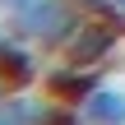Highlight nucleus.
Here are the masks:
<instances>
[{
  "instance_id": "1",
  "label": "nucleus",
  "mask_w": 125,
  "mask_h": 125,
  "mask_svg": "<svg viewBox=\"0 0 125 125\" xmlns=\"http://www.w3.org/2000/svg\"><path fill=\"white\" fill-rule=\"evenodd\" d=\"M79 23H83V9L74 0H28L23 9H14V28L42 51H65Z\"/></svg>"
},
{
  "instance_id": "2",
  "label": "nucleus",
  "mask_w": 125,
  "mask_h": 125,
  "mask_svg": "<svg viewBox=\"0 0 125 125\" xmlns=\"http://www.w3.org/2000/svg\"><path fill=\"white\" fill-rule=\"evenodd\" d=\"M42 46H32L19 28H0V79L19 93V88H32L46 70H42Z\"/></svg>"
},
{
  "instance_id": "3",
  "label": "nucleus",
  "mask_w": 125,
  "mask_h": 125,
  "mask_svg": "<svg viewBox=\"0 0 125 125\" xmlns=\"http://www.w3.org/2000/svg\"><path fill=\"white\" fill-rule=\"evenodd\" d=\"M121 37H125V32L116 28V23H107V19H88V14H83V23H79V28H74V37L65 42V60L102 70Z\"/></svg>"
},
{
  "instance_id": "4",
  "label": "nucleus",
  "mask_w": 125,
  "mask_h": 125,
  "mask_svg": "<svg viewBox=\"0 0 125 125\" xmlns=\"http://www.w3.org/2000/svg\"><path fill=\"white\" fill-rule=\"evenodd\" d=\"M102 83V74L93 70V65H74V60H65V65H51L46 74H42V88H46V97H56V102H70V107H83L88 102V93Z\"/></svg>"
},
{
  "instance_id": "5",
  "label": "nucleus",
  "mask_w": 125,
  "mask_h": 125,
  "mask_svg": "<svg viewBox=\"0 0 125 125\" xmlns=\"http://www.w3.org/2000/svg\"><path fill=\"white\" fill-rule=\"evenodd\" d=\"M79 111H83L88 125H125V88H116V83H97Z\"/></svg>"
},
{
  "instance_id": "6",
  "label": "nucleus",
  "mask_w": 125,
  "mask_h": 125,
  "mask_svg": "<svg viewBox=\"0 0 125 125\" xmlns=\"http://www.w3.org/2000/svg\"><path fill=\"white\" fill-rule=\"evenodd\" d=\"M0 125H28V121H23V116H19V107H14L9 97L0 102Z\"/></svg>"
},
{
  "instance_id": "7",
  "label": "nucleus",
  "mask_w": 125,
  "mask_h": 125,
  "mask_svg": "<svg viewBox=\"0 0 125 125\" xmlns=\"http://www.w3.org/2000/svg\"><path fill=\"white\" fill-rule=\"evenodd\" d=\"M23 5H28V0H0V9H5V14H14V9H23Z\"/></svg>"
},
{
  "instance_id": "8",
  "label": "nucleus",
  "mask_w": 125,
  "mask_h": 125,
  "mask_svg": "<svg viewBox=\"0 0 125 125\" xmlns=\"http://www.w3.org/2000/svg\"><path fill=\"white\" fill-rule=\"evenodd\" d=\"M5 97H9V83H5V79H0V102H5Z\"/></svg>"
},
{
  "instance_id": "9",
  "label": "nucleus",
  "mask_w": 125,
  "mask_h": 125,
  "mask_svg": "<svg viewBox=\"0 0 125 125\" xmlns=\"http://www.w3.org/2000/svg\"><path fill=\"white\" fill-rule=\"evenodd\" d=\"M116 5H121V9H125V0H116Z\"/></svg>"
}]
</instances>
